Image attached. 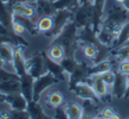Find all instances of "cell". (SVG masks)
Instances as JSON below:
<instances>
[{
  "instance_id": "74e56055",
  "label": "cell",
  "mask_w": 129,
  "mask_h": 119,
  "mask_svg": "<svg viewBox=\"0 0 129 119\" xmlns=\"http://www.w3.org/2000/svg\"><path fill=\"white\" fill-rule=\"evenodd\" d=\"M115 1L118 3L120 5H122V6L129 12V0H115Z\"/></svg>"
},
{
  "instance_id": "836d02e7",
  "label": "cell",
  "mask_w": 129,
  "mask_h": 119,
  "mask_svg": "<svg viewBox=\"0 0 129 119\" xmlns=\"http://www.w3.org/2000/svg\"><path fill=\"white\" fill-rule=\"evenodd\" d=\"M115 110L111 108V107H105L104 110L101 112V118H106V119H114V115H115Z\"/></svg>"
},
{
  "instance_id": "f35d334b",
  "label": "cell",
  "mask_w": 129,
  "mask_h": 119,
  "mask_svg": "<svg viewBox=\"0 0 129 119\" xmlns=\"http://www.w3.org/2000/svg\"><path fill=\"white\" fill-rule=\"evenodd\" d=\"M5 4L7 5V6H10V9L12 7V5H14L16 3H18V1H22V0H3Z\"/></svg>"
},
{
  "instance_id": "ee69618b",
  "label": "cell",
  "mask_w": 129,
  "mask_h": 119,
  "mask_svg": "<svg viewBox=\"0 0 129 119\" xmlns=\"http://www.w3.org/2000/svg\"><path fill=\"white\" fill-rule=\"evenodd\" d=\"M48 1H51V3H55L56 0H48Z\"/></svg>"
},
{
  "instance_id": "ac0fdd59",
  "label": "cell",
  "mask_w": 129,
  "mask_h": 119,
  "mask_svg": "<svg viewBox=\"0 0 129 119\" xmlns=\"http://www.w3.org/2000/svg\"><path fill=\"white\" fill-rule=\"evenodd\" d=\"M12 22H13V14L11 9L7 7V5L3 0H0V23L10 30H12Z\"/></svg>"
},
{
  "instance_id": "e0dca14e",
  "label": "cell",
  "mask_w": 129,
  "mask_h": 119,
  "mask_svg": "<svg viewBox=\"0 0 129 119\" xmlns=\"http://www.w3.org/2000/svg\"><path fill=\"white\" fill-rule=\"evenodd\" d=\"M112 66H114V61H110L108 58L101 61L98 63H94L93 66H90L88 67V78L94 76V75H101L102 73H104L106 70H110Z\"/></svg>"
},
{
  "instance_id": "8fae6325",
  "label": "cell",
  "mask_w": 129,
  "mask_h": 119,
  "mask_svg": "<svg viewBox=\"0 0 129 119\" xmlns=\"http://www.w3.org/2000/svg\"><path fill=\"white\" fill-rule=\"evenodd\" d=\"M25 61L23 55V49L22 45H16L13 52V70L16 74H18L19 76H23L24 74H26V66H25Z\"/></svg>"
},
{
  "instance_id": "d6a6232c",
  "label": "cell",
  "mask_w": 129,
  "mask_h": 119,
  "mask_svg": "<svg viewBox=\"0 0 129 119\" xmlns=\"http://www.w3.org/2000/svg\"><path fill=\"white\" fill-rule=\"evenodd\" d=\"M25 31H26V29L24 28L20 23L16 22V20L12 22V32H13L14 35H17V36H23V33Z\"/></svg>"
},
{
  "instance_id": "277c9868",
  "label": "cell",
  "mask_w": 129,
  "mask_h": 119,
  "mask_svg": "<svg viewBox=\"0 0 129 119\" xmlns=\"http://www.w3.org/2000/svg\"><path fill=\"white\" fill-rule=\"evenodd\" d=\"M73 16H74V12L69 9L57 10L55 12V14L53 16V19H54L53 28H51V30L49 32H47L44 36L54 39V38L63 30L64 26H66L69 22L73 20Z\"/></svg>"
},
{
  "instance_id": "8d00e7d4",
  "label": "cell",
  "mask_w": 129,
  "mask_h": 119,
  "mask_svg": "<svg viewBox=\"0 0 129 119\" xmlns=\"http://www.w3.org/2000/svg\"><path fill=\"white\" fill-rule=\"evenodd\" d=\"M1 42H10V43H12V44H14V45H20L17 39H14V38H12V37L1 36V35H0V43H1Z\"/></svg>"
},
{
  "instance_id": "3957f363",
  "label": "cell",
  "mask_w": 129,
  "mask_h": 119,
  "mask_svg": "<svg viewBox=\"0 0 129 119\" xmlns=\"http://www.w3.org/2000/svg\"><path fill=\"white\" fill-rule=\"evenodd\" d=\"M93 19V0H88L86 3L78 5V7L74 11L73 22L78 29L85 26H92Z\"/></svg>"
},
{
  "instance_id": "6da1fadb",
  "label": "cell",
  "mask_w": 129,
  "mask_h": 119,
  "mask_svg": "<svg viewBox=\"0 0 129 119\" xmlns=\"http://www.w3.org/2000/svg\"><path fill=\"white\" fill-rule=\"evenodd\" d=\"M127 20H128V11L122 5L116 3L108 10L105 17L103 18L101 28L118 33L121 28L124 25V23H127Z\"/></svg>"
},
{
  "instance_id": "ab89813d",
  "label": "cell",
  "mask_w": 129,
  "mask_h": 119,
  "mask_svg": "<svg viewBox=\"0 0 129 119\" xmlns=\"http://www.w3.org/2000/svg\"><path fill=\"white\" fill-rule=\"evenodd\" d=\"M124 96L125 98H129V75L127 76V91H125Z\"/></svg>"
},
{
  "instance_id": "484cf974",
  "label": "cell",
  "mask_w": 129,
  "mask_h": 119,
  "mask_svg": "<svg viewBox=\"0 0 129 119\" xmlns=\"http://www.w3.org/2000/svg\"><path fill=\"white\" fill-rule=\"evenodd\" d=\"M128 41H129V22H127L121 28L120 32H118V36H117V38H116V41L111 49H115V48H118V46L123 45Z\"/></svg>"
},
{
  "instance_id": "83f0119b",
  "label": "cell",
  "mask_w": 129,
  "mask_h": 119,
  "mask_svg": "<svg viewBox=\"0 0 129 119\" xmlns=\"http://www.w3.org/2000/svg\"><path fill=\"white\" fill-rule=\"evenodd\" d=\"M97 104L96 101L93 100H88V99H85L84 100L83 106V118L84 115L85 117H96L98 115V110H97Z\"/></svg>"
},
{
  "instance_id": "f6af8a7d",
  "label": "cell",
  "mask_w": 129,
  "mask_h": 119,
  "mask_svg": "<svg viewBox=\"0 0 129 119\" xmlns=\"http://www.w3.org/2000/svg\"><path fill=\"white\" fill-rule=\"evenodd\" d=\"M125 44H128V45H129V41H128V42H127V43H125Z\"/></svg>"
},
{
  "instance_id": "7a4b0ae2",
  "label": "cell",
  "mask_w": 129,
  "mask_h": 119,
  "mask_svg": "<svg viewBox=\"0 0 129 119\" xmlns=\"http://www.w3.org/2000/svg\"><path fill=\"white\" fill-rule=\"evenodd\" d=\"M51 43H59L63 46L66 56L74 57L75 50L78 48V28L73 20L64 26L63 30L51 41Z\"/></svg>"
},
{
  "instance_id": "5bb4252c",
  "label": "cell",
  "mask_w": 129,
  "mask_h": 119,
  "mask_svg": "<svg viewBox=\"0 0 129 119\" xmlns=\"http://www.w3.org/2000/svg\"><path fill=\"white\" fill-rule=\"evenodd\" d=\"M12 13L19 14V16H24V17H29V18H34L36 16V11L32 4L25 3V1H18L11 7Z\"/></svg>"
},
{
  "instance_id": "9c48e42d",
  "label": "cell",
  "mask_w": 129,
  "mask_h": 119,
  "mask_svg": "<svg viewBox=\"0 0 129 119\" xmlns=\"http://www.w3.org/2000/svg\"><path fill=\"white\" fill-rule=\"evenodd\" d=\"M43 57H44V66H46V70L51 73L59 81H68L67 75L68 74L64 72L60 62H56L54 60H51L48 55L43 52Z\"/></svg>"
},
{
  "instance_id": "7bdbcfd3",
  "label": "cell",
  "mask_w": 129,
  "mask_h": 119,
  "mask_svg": "<svg viewBox=\"0 0 129 119\" xmlns=\"http://www.w3.org/2000/svg\"><path fill=\"white\" fill-rule=\"evenodd\" d=\"M3 66H4V63H3V61H1V60H0V68H1V67H3Z\"/></svg>"
},
{
  "instance_id": "4fadbf2b",
  "label": "cell",
  "mask_w": 129,
  "mask_h": 119,
  "mask_svg": "<svg viewBox=\"0 0 129 119\" xmlns=\"http://www.w3.org/2000/svg\"><path fill=\"white\" fill-rule=\"evenodd\" d=\"M32 5L36 11V16H40V17L54 16L56 12L55 7H54V3L48 1V0H36Z\"/></svg>"
},
{
  "instance_id": "f1b7e54d",
  "label": "cell",
  "mask_w": 129,
  "mask_h": 119,
  "mask_svg": "<svg viewBox=\"0 0 129 119\" xmlns=\"http://www.w3.org/2000/svg\"><path fill=\"white\" fill-rule=\"evenodd\" d=\"M61 66H62V68L64 69V72L68 74V75H71V74L73 73L74 70L77 69V67H78L79 62H77V60H75V57H69V56H64L63 58L61 60Z\"/></svg>"
},
{
  "instance_id": "2e32d148",
  "label": "cell",
  "mask_w": 129,
  "mask_h": 119,
  "mask_svg": "<svg viewBox=\"0 0 129 119\" xmlns=\"http://www.w3.org/2000/svg\"><path fill=\"white\" fill-rule=\"evenodd\" d=\"M13 52H14V48L12 46V43H10V42H1L0 43V60L3 61L4 66L10 64V66L13 67V64H12Z\"/></svg>"
},
{
  "instance_id": "5b68a950",
  "label": "cell",
  "mask_w": 129,
  "mask_h": 119,
  "mask_svg": "<svg viewBox=\"0 0 129 119\" xmlns=\"http://www.w3.org/2000/svg\"><path fill=\"white\" fill-rule=\"evenodd\" d=\"M56 82H59V80L49 72H46L41 76L36 78L34 80V100L38 101L42 93Z\"/></svg>"
},
{
  "instance_id": "30bf717a",
  "label": "cell",
  "mask_w": 129,
  "mask_h": 119,
  "mask_svg": "<svg viewBox=\"0 0 129 119\" xmlns=\"http://www.w3.org/2000/svg\"><path fill=\"white\" fill-rule=\"evenodd\" d=\"M71 91L73 92L75 96H78V98L83 99V100L88 99V100H93V101H96V102L99 101V98H98L97 94L94 93L93 88L91 87V85L88 82H86V81H85V82L77 83Z\"/></svg>"
},
{
  "instance_id": "d6986e66",
  "label": "cell",
  "mask_w": 129,
  "mask_h": 119,
  "mask_svg": "<svg viewBox=\"0 0 129 119\" xmlns=\"http://www.w3.org/2000/svg\"><path fill=\"white\" fill-rule=\"evenodd\" d=\"M13 14V20L16 22H18L23 25L24 28L26 29V31L32 35V36H35L38 33V30H37V26H36V22H34L32 18H29V17H24V16H19V14Z\"/></svg>"
},
{
  "instance_id": "7c38bea8",
  "label": "cell",
  "mask_w": 129,
  "mask_h": 119,
  "mask_svg": "<svg viewBox=\"0 0 129 119\" xmlns=\"http://www.w3.org/2000/svg\"><path fill=\"white\" fill-rule=\"evenodd\" d=\"M127 91V75L120 73L118 70L115 72V81L112 83V94L116 98H123Z\"/></svg>"
},
{
  "instance_id": "ba28073f",
  "label": "cell",
  "mask_w": 129,
  "mask_h": 119,
  "mask_svg": "<svg viewBox=\"0 0 129 119\" xmlns=\"http://www.w3.org/2000/svg\"><path fill=\"white\" fill-rule=\"evenodd\" d=\"M90 79V85L91 87L93 88L94 93L97 94V96L99 98L101 101H111V94L109 93V86L106 85L103 79L99 76V75H94V76H91Z\"/></svg>"
},
{
  "instance_id": "52a82bcc",
  "label": "cell",
  "mask_w": 129,
  "mask_h": 119,
  "mask_svg": "<svg viewBox=\"0 0 129 119\" xmlns=\"http://www.w3.org/2000/svg\"><path fill=\"white\" fill-rule=\"evenodd\" d=\"M0 102L7 104L11 106V108L18 111H25L28 108L29 101L25 99V96L22 93H16V94H6L0 92Z\"/></svg>"
},
{
  "instance_id": "e575fe53",
  "label": "cell",
  "mask_w": 129,
  "mask_h": 119,
  "mask_svg": "<svg viewBox=\"0 0 129 119\" xmlns=\"http://www.w3.org/2000/svg\"><path fill=\"white\" fill-rule=\"evenodd\" d=\"M120 73L124 74V75H127L128 76L129 75V60H127V61H121L120 64H118V69H117Z\"/></svg>"
},
{
  "instance_id": "cb8c5ba5",
  "label": "cell",
  "mask_w": 129,
  "mask_h": 119,
  "mask_svg": "<svg viewBox=\"0 0 129 119\" xmlns=\"http://www.w3.org/2000/svg\"><path fill=\"white\" fill-rule=\"evenodd\" d=\"M54 24V19L53 16H44V17H40V19L36 22V26L38 30V33H43L46 35L47 32H49L53 28Z\"/></svg>"
},
{
  "instance_id": "f546056e",
  "label": "cell",
  "mask_w": 129,
  "mask_h": 119,
  "mask_svg": "<svg viewBox=\"0 0 129 119\" xmlns=\"http://www.w3.org/2000/svg\"><path fill=\"white\" fill-rule=\"evenodd\" d=\"M78 0H56L54 3V7L55 10H62V9H69L72 11H75V9L78 7Z\"/></svg>"
},
{
  "instance_id": "ffe728a7",
  "label": "cell",
  "mask_w": 129,
  "mask_h": 119,
  "mask_svg": "<svg viewBox=\"0 0 129 119\" xmlns=\"http://www.w3.org/2000/svg\"><path fill=\"white\" fill-rule=\"evenodd\" d=\"M26 111H28L29 114H30V118H35V119H47V118H49V117L43 112L42 106L40 105L38 101H36V100L29 101Z\"/></svg>"
},
{
  "instance_id": "b9f144b4",
  "label": "cell",
  "mask_w": 129,
  "mask_h": 119,
  "mask_svg": "<svg viewBox=\"0 0 129 119\" xmlns=\"http://www.w3.org/2000/svg\"><path fill=\"white\" fill-rule=\"evenodd\" d=\"M86 1H88V0H78V4H83V3H86Z\"/></svg>"
},
{
  "instance_id": "8992f818",
  "label": "cell",
  "mask_w": 129,
  "mask_h": 119,
  "mask_svg": "<svg viewBox=\"0 0 129 119\" xmlns=\"http://www.w3.org/2000/svg\"><path fill=\"white\" fill-rule=\"evenodd\" d=\"M25 66H26V73L30 74L34 79L41 76L42 74L47 72L46 66H44V57H43V52L36 54L32 57L28 58L25 61Z\"/></svg>"
},
{
  "instance_id": "603a6c76",
  "label": "cell",
  "mask_w": 129,
  "mask_h": 119,
  "mask_svg": "<svg viewBox=\"0 0 129 119\" xmlns=\"http://www.w3.org/2000/svg\"><path fill=\"white\" fill-rule=\"evenodd\" d=\"M47 55L49 56L51 60H54L56 62H61V60L66 56L63 46L60 45L59 43H51L50 46L48 48V52Z\"/></svg>"
},
{
  "instance_id": "d590c367",
  "label": "cell",
  "mask_w": 129,
  "mask_h": 119,
  "mask_svg": "<svg viewBox=\"0 0 129 119\" xmlns=\"http://www.w3.org/2000/svg\"><path fill=\"white\" fill-rule=\"evenodd\" d=\"M55 118H67V114H66V111H64V107L62 106H59L55 108Z\"/></svg>"
},
{
  "instance_id": "4316f807",
  "label": "cell",
  "mask_w": 129,
  "mask_h": 119,
  "mask_svg": "<svg viewBox=\"0 0 129 119\" xmlns=\"http://www.w3.org/2000/svg\"><path fill=\"white\" fill-rule=\"evenodd\" d=\"M110 55L115 56V60L117 61H127L129 60V45L128 44H123V45L115 48V49H111L110 50Z\"/></svg>"
},
{
  "instance_id": "7402d4cb",
  "label": "cell",
  "mask_w": 129,
  "mask_h": 119,
  "mask_svg": "<svg viewBox=\"0 0 129 119\" xmlns=\"http://www.w3.org/2000/svg\"><path fill=\"white\" fill-rule=\"evenodd\" d=\"M64 111L67 118L69 119H80L83 118V106L78 102H69L64 106Z\"/></svg>"
},
{
  "instance_id": "4dcf8cb0",
  "label": "cell",
  "mask_w": 129,
  "mask_h": 119,
  "mask_svg": "<svg viewBox=\"0 0 129 119\" xmlns=\"http://www.w3.org/2000/svg\"><path fill=\"white\" fill-rule=\"evenodd\" d=\"M20 76L14 72H10L7 69H4L3 67L0 68V82L4 81H11V80H19Z\"/></svg>"
},
{
  "instance_id": "60d3db41",
  "label": "cell",
  "mask_w": 129,
  "mask_h": 119,
  "mask_svg": "<svg viewBox=\"0 0 129 119\" xmlns=\"http://www.w3.org/2000/svg\"><path fill=\"white\" fill-rule=\"evenodd\" d=\"M22 1H25V3H29V4H34L36 0H22Z\"/></svg>"
},
{
  "instance_id": "d4e9b609",
  "label": "cell",
  "mask_w": 129,
  "mask_h": 119,
  "mask_svg": "<svg viewBox=\"0 0 129 119\" xmlns=\"http://www.w3.org/2000/svg\"><path fill=\"white\" fill-rule=\"evenodd\" d=\"M64 102V96L63 94L59 91H54L49 93L48 96H47V104L53 107V108H56L59 106H62Z\"/></svg>"
},
{
  "instance_id": "44dd1931",
  "label": "cell",
  "mask_w": 129,
  "mask_h": 119,
  "mask_svg": "<svg viewBox=\"0 0 129 119\" xmlns=\"http://www.w3.org/2000/svg\"><path fill=\"white\" fill-rule=\"evenodd\" d=\"M20 88V79L19 80H11V81H4L0 82V92L6 94H16L22 93Z\"/></svg>"
},
{
  "instance_id": "9a60e30c",
  "label": "cell",
  "mask_w": 129,
  "mask_h": 119,
  "mask_svg": "<svg viewBox=\"0 0 129 119\" xmlns=\"http://www.w3.org/2000/svg\"><path fill=\"white\" fill-rule=\"evenodd\" d=\"M34 80L35 79L28 73L20 76V92L28 101L34 100Z\"/></svg>"
},
{
  "instance_id": "1f68e13d",
  "label": "cell",
  "mask_w": 129,
  "mask_h": 119,
  "mask_svg": "<svg viewBox=\"0 0 129 119\" xmlns=\"http://www.w3.org/2000/svg\"><path fill=\"white\" fill-rule=\"evenodd\" d=\"M99 76L103 79V81H104L108 86H112V83L115 81V73H114L111 69L110 70H106L104 73H102Z\"/></svg>"
}]
</instances>
